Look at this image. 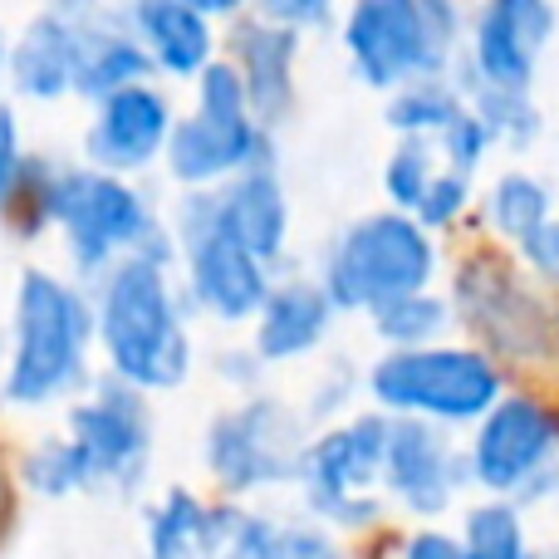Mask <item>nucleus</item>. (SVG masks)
<instances>
[{
    "instance_id": "nucleus-1",
    "label": "nucleus",
    "mask_w": 559,
    "mask_h": 559,
    "mask_svg": "<svg viewBox=\"0 0 559 559\" xmlns=\"http://www.w3.org/2000/svg\"><path fill=\"white\" fill-rule=\"evenodd\" d=\"M94 329L104 338L114 378L128 388H177L192 368V344L167 285V265L157 261L123 255L118 265H108L98 285Z\"/></svg>"
},
{
    "instance_id": "nucleus-2",
    "label": "nucleus",
    "mask_w": 559,
    "mask_h": 559,
    "mask_svg": "<svg viewBox=\"0 0 559 559\" xmlns=\"http://www.w3.org/2000/svg\"><path fill=\"white\" fill-rule=\"evenodd\" d=\"M94 309L69 280L25 271L15 295V354L5 373V403L39 407L84 383Z\"/></svg>"
},
{
    "instance_id": "nucleus-3",
    "label": "nucleus",
    "mask_w": 559,
    "mask_h": 559,
    "mask_svg": "<svg viewBox=\"0 0 559 559\" xmlns=\"http://www.w3.org/2000/svg\"><path fill=\"white\" fill-rule=\"evenodd\" d=\"M456 29L462 15L437 0H358L344 20V49L364 84L403 88L413 79H442Z\"/></svg>"
},
{
    "instance_id": "nucleus-4",
    "label": "nucleus",
    "mask_w": 559,
    "mask_h": 559,
    "mask_svg": "<svg viewBox=\"0 0 559 559\" xmlns=\"http://www.w3.org/2000/svg\"><path fill=\"white\" fill-rule=\"evenodd\" d=\"M368 393L388 413L417 417V423H476L501 403V373L486 354L452 344L393 348L368 373Z\"/></svg>"
},
{
    "instance_id": "nucleus-5",
    "label": "nucleus",
    "mask_w": 559,
    "mask_h": 559,
    "mask_svg": "<svg viewBox=\"0 0 559 559\" xmlns=\"http://www.w3.org/2000/svg\"><path fill=\"white\" fill-rule=\"evenodd\" d=\"M437 251L427 231L403 212H378L354 222L329 251L324 295L334 309H378L407 295H427Z\"/></svg>"
},
{
    "instance_id": "nucleus-6",
    "label": "nucleus",
    "mask_w": 559,
    "mask_h": 559,
    "mask_svg": "<svg viewBox=\"0 0 559 559\" xmlns=\"http://www.w3.org/2000/svg\"><path fill=\"white\" fill-rule=\"evenodd\" d=\"M45 222L64 226L69 255L84 275H104L133 255L157 231L147 202L123 182L94 167H55L45 187Z\"/></svg>"
},
{
    "instance_id": "nucleus-7",
    "label": "nucleus",
    "mask_w": 559,
    "mask_h": 559,
    "mask_svg": "<svg viewBox=\"0 0 559 559\" xmlns=\"http://www.w3.org/2000/svg\"><path fill=\"white\" fill-rule=\"evenodd\" d=\"M163 153H167V167H173L177 182H192V187L216 182V177H241L246 167L271 157L265 128H255L236 64L202 69L197 114L177 118Z\"/></svg>"
},
{
    "instance_id": "nucleus-8",
    "label": "nucleus",
    "mask_w": 559,
    "mask_h": 559,
    "mask_svg": "<svg viewBox=\"0 0 559 559\" xmlns=\"http://www.w3.org/2000/svg\"><path fill=\"white\" fill-rule=\"evenodd\" d=\"M383 452H388V417L373 413L309 442L295 466V481L305 486L309 511L334 525L373 521L378 501L368 491L383 476Z\"/></svg>"
},
{
    "instance_id": "nucleus-9",
    "label": "nucleus",
    "mask_w": 559,
    "mask_h": 559,
    "mask_svg": "<svg viewBox=\"0 0 559 559\" xmlns=\"http://www.w3.org/2000/svg\"><path fill=\"white\" fill-rule=\"evenodd\" d=\"M177 246L187 255V280L192 295L212 309L216 319L236 324V319L261 314L271 280L255 255H246L241 246L226 236L222 216H216V192H192L177 212Z\"/></svg>"
},
{
    "instance_id": "nucleus-10",
    "label": "nucleus",
    "mask_w": 559,
    "mask_h": 559,
    "mask_svg": "<svg viewBox=\"0 0 559 559\" xmlns=\"http://www.w3.org/2000/svg\"><path fill=\"white\" fill-rule=\"evenodd\" d=\"M64 442L74 447L88 486H118V491L138 486L147 472V452H153V423H147L143 393L118 378H104L69 413Z\"/></svg>"
},
{
    "instance_id": "nucleus-11",
    "label": "nucleus",
    "mask_w": 559,
    "mask_h": 559,
    "mask_svg": "<svg viewBox=\"0 0 559 559\" xmlns=\"http://www.w3.org/2000/svg\"><path fill=\"white\" fill-rule=\"evenodd\" d=\"M206 462L226 491H261L295 481L299 466V423L275 397H251L212 423Z\"/></svg>"
},
{
    "instance_id": "nucleus-12",
    "label": "nucleus",
    "mask_w": 559,
    "mask_h": 559,
    "mask_svg": "<svg viewBox=\"0 0 559 559\" xmlns=\"http://www.w3.org/2000/svg\"><path fill=\"white\" fill-rule=\"evenodd\" d=\"M550 35H555V10L545 0H496V5L476 10L466 74L486 88L531 94L535 64H540Z\"/></svg>"
},
{
    "instance_id": "nucleus-13",
    "label": "nucleus",
    "mask_w": 559,
    "mask_h": 559,
    "mask_svg": "<svg viewBox=\"0 0 559 559\" xmlns=\"http://www.w3.org/2000/svg\"><path fill=\"white\" fill-rule=\"evenodd\" d=\"M559 442V423L540 397H501L481 417V432L472 442V476L486 491H521L540 466H550Z\"/></svg>"
},
{
    "instance_id": "nucleus-14",
    "label": "nucleus",
    "mask_w": 559,
    "mask_h": 559,
    "mask_svg": "<svg viewBox=\"0 0 559 559\" xmlns=\"http://www.w3.org/2000/svg\"><path fill=\"white\" fill-rule=\"evenodd\" d=\"M167 133H173L167 98L153 84H133L98 104L94 123L84 133V157L104 177L138 173V167H147L167 147Z\"/></svg>"
},
{
    "instance_id": "nucleus-15",
    "label": "nucleus",
    "mask_w": 559,
    "mask_h": 559,
    "mask_svg": "<svg viewBox=\"0 0 559 559\" xmlns=\"http://www.w3.org/2000/svg\"><path fill=\"white\" fill-rule=\"evenodd\" d=\"M383 481L413 515H442L456 491V456L442 427L403 417L388 423V452H383Z\"/></svg>"
},
{
    "instance_id": "nucleus-16",
    "label": "nucleus",
    "mask_w": 559,
    "mask_h": 559,
    "mask_svg": "<svg viewBox=\"0 0 559 559\" xmlns=\"http://www.w3.org/2000/svg\"><path fill=\"white\" fill-rule=\"evenodd\" d=\"M295 55L299 35L285 25H271L261 15H246L236 29V74L246 84V104H251L255 128H275L295 104Z\"/></svg>"
},
{
    "instance_id": "nucleus-17",
    "label": "nucleus",
    "mask_w": 559,
    "mask_h": 559,
    "mask_svg": "<svg viewBox=\"0 0 559 559\" xmlns=\"http://www.w3.org/2000/svg\"><path fill=\"white\" fill-rule=\"evenodd\" d=\"M153 59L128 29V15H108V10L79 5V64H74V94L98 98L123 94L133 84H147Z\"/></svg>"
},
{
    "instance_id": "nucleus-18",
    "label": "nucleus",
    "mask_w": 559,
    "mask_h": 559,
    "mask_svg": "<svg viewBox=\"0 0 559 559\" xmlns=\"http://www.w3.org/2000/svg\"><path fill=\"white\" fill-rule=\"evenodd\" d=\"M216 216H222L226 236H231L246 255H255L261 265L285 251L289 202H285V187H280L271 157L246 167L241 177H231L226 192H216Z\"/></svg>"
},
{
    "instance_id": "nucleus-19",
    "label": "nucleus",
    "mask_w": 559,
    "mask_h": 559,
    "mask_svg": "<svg viewBox=\"0 0 559 559\" xmlns=\"http://www.w3.org/2000/svg\"><path fill=\"white\" fill-rule=\"evenodd\" d=\"M10 59V84L25 98H59L74 94V64H79V5L64 10H39L5 49Z\"/></svg>"
},
{
    "instance_id": "nucleus-20",
    "label": "nucleus",
    "mask_w": 559,
    "mask_h": 559,
    "mask_svg": "<svg viewBox=\"0 0 559 559\" xmlns=\"http://www.w3.org/2000/svg\"><path fill=\"white\" fill-rule=\"evenodd\" d=\"M128 29L143 45V55L153 59V69L187 79L212 64V25H206L202 5H187V0H143V5L128 10Z\"/></svg>"
},
{
    "instance_id": "nucleus-21",
    "label": "nucleus",
    "mask_w": 559,
    "mask_h": 559,
    "mask_svg": "<svg viewBox=\"0 0 559 559\" xmlns=\"http://www.w3.org/2000/svg\"><path fill=\"white\" fill-rule=\"evenodd\" d=\"M329 319H334V305L309 280H289V285L271 289L261 305V329H255V358L285 364V358L309 354L329 334Z\"/></svg>"
},
{
    "instance_id": "nucleus-22",
    "label": "nucleus",
    "mask_w": 559,
    "mask_h": 559,
    "mask_svg": "<svg viewBox=\"0 0 559 559\" xmlns=\"http://www.w3.org/2000/svg\"><path fill=\"white\" fill-rule=\"evenodd\" d=\"M231 521V506H206L192 491H167V501L147 515V550L153 559H216Z\"/></svg>"
},
{
    "instance_id": "nucleus-23",
    "label": "nucleus",
    "mask_w": 559,
    "mask_h": 559,
    "mask_svg": "<svg viewBox=\"0 0 559 559\" xmlns=\"http://www.w3.org/2000/svg\"><path fill=\"white\" fill-rule=\"evenodd\" d=\"M216 559H338L334 540L309 525H285L271 515H246L236 511L231 535H226Z\"/></svg>"
},
{
    "instance_id": "nucleus-24",
    "label": "nucleus",
    "mask_w": 559,
    "mask_h": 559,
    "mask_svg": "<svg viewBox=\"0 0 559 559\" xmlns=\"http://www.w3.org/2000/svg\"><path fill=\"white\" fill-rule=\"evenodd\" d=\"M462 108L466 104H462V94H456L452 79H413V84L393 88L388 123L407 138H427V133H442Z\"/></svg>"
},
{
    "instance_id": "nucleus-25",
    "label": "nucleus",
    "mask_w": 559,
    "mask_h": 559,
    "mask_svg": "<svg viewBox=\"0 0 559 559\" xmlns=\"http://www.w3.org/2000/svg\"><path fill=\"white\" fill-rule=\"evenodd\" d=\"M486 216H491V226L501 236L531 241V236L550 222V187L525 173H506L501 182H496L491 202H486Z\"/></svg>"
},
{
    "instance_id": "nucleus-26",
    "label": "nucleus",
    "mask_w": 559,
    "mask_h": 559,
    "mask_svg": "<svg viewBox=\"0 0 559 559\" xmlns=\"http://www.w3.org/2000/svg\"><path fill=\"white\" fill-rule=\"evenodd\" d=\"M462 104H472V114L486 123L491 138H506V143H531L540 133V114H535L531 94H506V88H486L476 84L472 74L456 84Z\"/></svg>"
},
{
    "instance_id": "nucleus-27",
    "label": "nucleus",
    "mask_w": 559,
    "mask_h": 559,
    "mask_svg": "<svg viewBox=\"0 0 559 559\" xmlns=\"http://www.w3.org/2000/svg\"><path fill=\"white\" fill-rule=\"evenodd\" d=\"M456 545H462V559H531L521 511H515L511 501L476 506V511L466 515V535Z\"/></svg>"
},
{
    "instance_id": "nucleus-28",
    "label": "nucleus",
    "mask_w": 559,
    "mask_h": 559,
    "mask_svg": "<svg viewBox=\"0 0 559 559\" xmlns=\"http://www.w3.org/2000/svg\"><path fill=\"white\" fill-rule=\"evenodd\" d=\"M373 324L393 348H427L447 329V305L432 295H407L393 305H378Z\"/></svg>"
},
{
    "instance_id": "nucleus-29",
    "label": "nucleus",
    "mask_w": 559,
    "mask_h": 559,
    "mask_svg": "<svg viewBox=\"0 0 559 559\" xmlns=\"http://www.w3.org/2000/svg\"><path fill=\"white\" fill-rule=\"evenodd\" d=\"M432 177L437 173H432V147H427V138H403L397 153L388 157L383 187L403 212H417V202H423V192L432 187Z\"/></svg>"
},
{
    "instance_id": "nucleus-30",
    "label": "nucleus",
    "mask_w": 559,
    "mask_h": 559,
    "mask_svg": "<svg viewBox=\"0 0 559 559\" xmlns=\"http://www.w3.org/2000/svg\"><path fill=\"white\" fill-rule=\"evenodd\" d=\"M25 481L35 486L39 496H69V491H84V466H79L74 447L64 442V437H55V442H39L35 452L25 456Z\"/></svg>"
},
{
    "instance_id": "nucleus-31",
    "label": "nucleus",
    "mask_w": 559,
    "mask_h": 559,
    "mask_svg": "<svg viewBox=\"0 0 559 559\" xmlns=\"http://www.w3.org/2000/svg\"><path fill=\"white\" fill-rule=\"evenodd\" d=\"M491 143H496V138L486 133V123L472 114V108H462V114L442 128V147H447V157H452V173L456 177L472 173V167L491 153Z\"/></svg>"
},
{
    "instance_id": "nucleus-32",
    "label": "nucleus",
    "mask_w": 559,
    "mask_h": 559,
    "mask_svg": "<svg viewBox=\"0 0 559 559\" xmlns=\"http://www.w3.org/2000/svg\"><path fill=\"white\" fill-rule=\"evenodd\" d=\"M462 206H466V177L442 173L432 177V187L417 202V226H447L452 216H462Z\"/></svg>"
},
{
    "instance_id": "nucleus-33",
    "label": "nucleus",
    "mask_w": 559,
    "mask_h": 559,
    "mask_svg": "<svg viewBox=\"0 0 559 559\" xmlns=\"http://www.w3.org/2000/svg\"><path fill=\"white\" fill-rule=\"evenodd\" d=\"M20 173H25V153H20V128H15V114H10V104H0V206L10 202V192H15Z\"/></svg>"
},
{
    "instance_id": "nucleus-34",
    "label": "nucleus",
    "mask_w": 559,
    "mask_h": 559,
    "mask_svg": "<svg viewBox=\"0 0 559 559\" xmlns=\"http://www.w3.org/2000/svg\"><path fill=\"white\" fill-rule=\"evenodd\" d=\"M521 246H525V261H531L535 271L559 280V222H555V216L531 236V241H521Z\"/></svg>"
},
{
    "instance_id": "nucleus-35",
    "label": "nucleus",
    "mask_w": 559,
    "mask_h": 559,
    "mask_svg": "<svg viewBox=\"0 0 559 559\" xmlns=\"http://www.w3.org/2000/svg\"><path fill=\"white\" fill-rule=\"evenodd\" d=\"M403 559H462V545L452 535H437V531H423L403 545Z\"/></svg>"
},
{
    "instance_id": "nucleus-36",
    "label": "nucleus",
    "mask_w": 559,
    "mask_h": 559,
    "mask_svg": "<svg viewBox=\"0 0 559 559\" xmlns=\"http://www.w3.org/2000/svg\"><path fill=\"white\" fill-rule=\"evenodd\" d=\"M0 64H5V35H0Z\"/></svg>"
},
{
    "instance_id": "nucleus-37",
    "label": "nucleus",
    "mask_w": 559,
    "mask_h": 559,
    "mask_svg": "<svg viewBox=\"0 0 559 559\" xmlns=\"http://www.w3.org/2000/svg\"><path fill=\"white\" fill-rule=\"evenodd\" d=\"M0 491H5V486H0Z\"/></svg>"
},
{
    "instance_id": "nucleus-38",
    "label": "nucleus",
    "mask_w": 559,
    "mask_h": 559,
    "mask_svg": "<svg viewBox=\"0 0 559 559\" xmlns=\"http://www.w3.org/2000/svg\"><path fill=\"white\" fill-rule=\"evenodd\" d=\"M555 559H559V555H555Z\"/></svg>"
}]
</instances>
